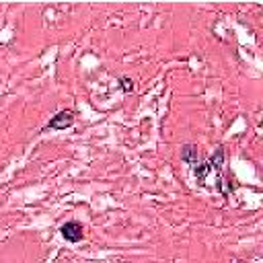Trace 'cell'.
I'll list each match as a JSON object with an SVG mask.
<instances>
[{
	"mask_svg": "<svg viewBox=\"0 0 263 263\" xmlns=\"http://www.w3.org/2000/svg\"><path fill=\"white\" fill-rule=\"evenodd\" d=\"M181 160L185 165H189L191 169H195L199 165V154H197V148L193 144H185L181 148Z\"/></svg>",
	"mask_w": 263,
	"mask_h": 263,
	"instance_id": "3",
	"label": "cell"
},
{
	"mask_svg": "<svg viewBox=\"0 0 263 263\" xmlns=\"http://www.w3.org/2000/svg\"><path fill=\"white\" fill-rule=\"evenodd\" d=\"M74 123V111L72 109H62L58 113L49 119V123L45 126V132L49 130H66Z\"/></svg>",
	"mask_w": 263,
	"mask_h": 263,
	"instance_id": "2",
	"label": "cell"
},
{
	"mask_svg": "<svg viewBox=\"0 0 263 263\" xmlns=\"http://www.w3.org/2000/svg\"><path fill=\"white\" fill-rule=\"evenodd\" d=\"M208 162H210L212 171L220 173V169H222V165H224V148H222V146H220V148H216V152L208 158Z\"/></svg>",
	"mask_w": 263,
	"mask_h": 263,
	"instance_id": "5",
	"label": "cell"
},
{
	"mask_svg": "<svg viewBox=\"0 0 263 263\" xmlns=\"http://www.w3.org/2000/svg\"><path fill=\"white\" fill-rule=\"evenodd\" d=\"M236 263H247V261H243V259H239V261H236Z\"/></svg>",
	"mask_w": 263,
	"mask_h": 263,
	"instance_id": "8",
	"label": "cell"
},
{
	"mask_svg": "<svg viewBox=\"0 0 263 263\" xmlns=\"http://www.w3.org/2000/svg\"><path fill=\"white\" fill-rule=\"evenodd\" d=\"M193 173H195V179H197V183L199 185H204L206 183V177L212 173V167H210V162L206 160V162H199V165L193 169Z\"/></svg>",
	"mask_w": 263,
	"mask_h": 263,
	"instance_id": "6",
	"label": "cell"
},
{
	"mask_svg": "<svg viewBox=\"0 0 263 263\" xmlns=\"http://www.w3.org/2000/svg\"><path fill=\"white\" fill-rule=\"evenodd\" d=\"M216 187H218V191L224 195V197H228L232 191H234V185L230 183L228 177H224V175L218 173V181H216Z\"/></svg>",
	"mask_w": 263,
	"mask_h": 263,
	"instance_id": "4",
	"label": "cell"
},
{
	"mask_svg": "<svg viewBox=\"0 0 263 263\" xmlns=\"http://www.w3.org/2000/svg\"><path fill=\"white\" fill-rule=\"evenodd\" d=\"M119 86H121V91H123V93H128V95H130V93L134 91V80L128 78V76H121V78H119Z\"/></svg>",
	"mask_w": 263,
	"mask_h": 263,
	"instance_id": "7",
	"label": "cell"
},
{
	"mask_svg": "<svg viewBox=\"0 0 263 263\" xmlns=\"http://www.w3.org/2000/svg\"><path fill=\"white\" fill-rule=\"evenodd\" d=\"M60 234L64 236V241H68V243H80L84 236V228L78 220H68L60 226Z\"/></svg>",
	"mask_w": 263,
	"mask_h": 263,
	"instance_id": "1",
	"label": "cell"
}]
</instances>
